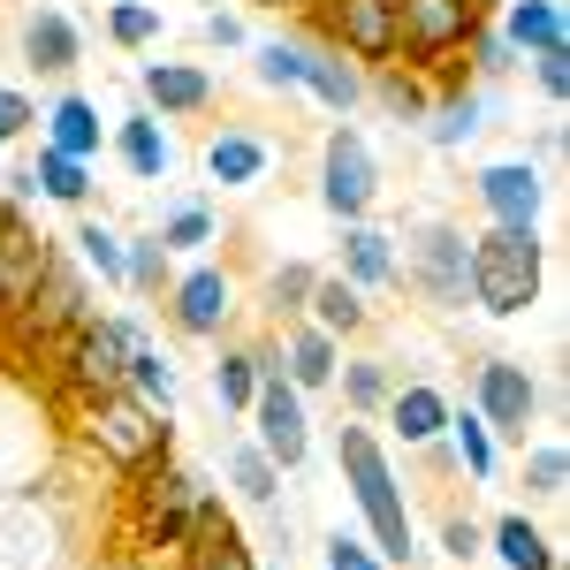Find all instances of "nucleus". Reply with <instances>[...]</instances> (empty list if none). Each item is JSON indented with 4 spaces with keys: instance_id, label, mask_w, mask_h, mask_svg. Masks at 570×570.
Listing matches in <instances>:
<instances>
[{
    "instance_id": "nucleus-1",
    "label": "nucleus",
    "mask_w": 570,
    "mask_h": 570,
    "mask_svg": "<svg viewBox=\"0 0 570 570\" xmlns=\"http://www.w3.org/2000/svg\"><path fill=\"white\" fill-rule=\"evenodd\" d=\"M335 464H343V487L357 494V510H365V525H373V556L381 563H411L419 548H411V510H403V487L389 472V449L373 441V426H335Z\"/></svg>"
},
{
    "instance_id": "nucleus-2",
    "label": "nucleus",
    "mask_w": 570,
    "mask_h": 570,
    "mask_svg": "<svg viewBox=\"0 0 570 570\" xmlns=\"http://www.w3.org/2000/svg\"><path fill=\"white\" fill-rule=\"evenodd\" d=\"M540 266H548L540 228L494 220L487 236H472V305H480L487 320H525V312L540 305Z\"/></svg>"
},
{
    "instance_id": "nucleus-3",
    "label": "nucleus",
    "mask_w": 570,
    "mask_h": 570,
    "mask_svg": "<svg viewBox=\"0 0 570 570\" xmlns=\"http://www.w3.org/2000/svg\"><path fill=\"white\" fill-rule=\"evenodd\" d=\"M85 441L99 464L115 472H137L153 456H176V426L160 411H145L130 389H107V395H85Z\"/></svg>"
},
{
    "instance_id": "nucleus-4",
    "label": "nucleus",
    "mask_w": 570,
    "mask_h": 570,
    "mask_svg": "<svg viewBox=\"0 0 570 570\" xmlns=\"http://www.w3.org/2000/svg\"><path fill=\"white\" fill-rule=\"evenodd\" d=\"M395 282H411L434 312H464L472 305V236H464L456 220H419V228L403 236Z\"/></svg>"
},
{
    "instance_id": "nucleus-5",
    "label": "nucleus",
    "mask_w": 570,
    "mask_h": 570,
    "mask_svg": "<svg viewBox=\"0 0 570 570\" xmlns=\"http://www.w3.org/2000/svg\"><path fill=\"white\" fill-rule=\"evenodd\" d=\"M198 502H206V480L183 472L176 456L137 464V472H130V532H137V548H183V532H190V518H198Z\"/></svg>"
},
{
    "instance_id": "nucleus-6",
    "label": "nucleus",
    "mask_w": 570,
    "mask_h": 570,
    "mask_svg": "<svg viewBox=\"0 0 570 570\" xmlns=\"http://www.w3.org/2000/svg\"><path fill=\"white\" fill-rule=\"evenodd\" d=\"M145 343V327L137 320H122V312H107V320H77L61 343H53V365H61V389L77 395H107V389H122V365H130V351Z\"/></svg>"
},
{
    "instance_id": "nucleus-7",
    "label": "nucleus",
    "mask_w": 570,
    "mask_h": 570,
    "mask_svg": "<svg viewBox=\"0 0 570 570\" xmlns=\"http://www.w3.org/2000/svg\"><path fill=\"white\" fill-rule=\"evenodd\" d=\"M480 23V0H395V61L419 77H441L472 46Z\"/></svg>"
},
{
    "instance_id": "nucleus-8",
    "label": "nucleus",
    "mask_w": 570,
    "mask_h": 570,
    "mask_svg": "<svg viewBox=\"0 0 570 570\" xmlns=\"http://www.w3.org/2000/svg\"><path fill=\"white\" fill-rule=\"evenodd\" d=\"M305 8L343 61H357V69L395 61V0H305Z\"/></svg>"
},
{
    "instance_id": "nucleus-9",
    "label": "nucleus",
    "mask_w": 570,
    "mask_h": 570,
    "mask_svg": "<svg viewBox=\"0 0 570 570\" xmlns=\"http://www.w3.org/2000/svg\"><path fill=\"white\" fill-rule=\"evenodd\" d=\"M252 419H259V449L274 456V472H297L312 449V426H305V395L297 381L274 365V351H259V395H252Z\"/></svg>"
},
{
    "instance_id": "nucleus-10",
    "label": "nucleus",
    "mask_w": 570,
    "mask_h": 570,
    "mask_svg": "<svg viewBox=\"0 0 570 570\" xmlns=\"http://www.w3.org/2000/svg\"><path fill=\"white\" fill-rule=\"evenodd\" d=\"M373 198H381V168H373V145L343 122V130H327L320 145V206L335 220H365L373 214Z\"/></svg>"
},
{
    "instance_id": "nucleus-11",
    "label": "nucleus",
    "mask_w": 570,
    "mask_h": 570,
    "mask_svg": "<svg viewBox=\"0 0 570 570\" xmlns=\"http://www.w3.org/2000/svg\"><path fill=\"white\" fill-rule=\"evenodd\" d=\"M85 312H91V305H85V282H77V266L53 252V259H46V274H39V289H31V305L8 320V335H16L23 351H53V343H61V335H69Z\"/></svg>"
},
{
    "instance_id": "nucleus-12",
    "label": "nucleus",
    "mask_w": 570,
    "mask_h": 570,
    "mask_svg": "<svg viewBox=\"0 0 570 570\" xmlns=\"http://www.w3.org/2000/svg\"><path fill=\"white\" fill-rule=\"evenodd\" d=\"M53 252H61V244L46 236L39 220L23 214V206H8V198H0V327L31 305V289H39V274H46V259H53Z\"/></svg>"
},
{
    "instance_id": "nucleus-13",
    "label": "nucleus",
    "mask_w": 570,
    "mask_h": 570,
    "mask_svg": "<svg viewBox=\"0 0 570 570\" xmlns=\"http://www.w3.org/2000/svg\"><path fill=\"white\" fill-rule=\"evenodd\" d=\"M472 411L487 419L494 441H525L532 411H540V381H532L518 357H480V373H472Z\"/></svg>"
},
{
    "instance_id": "nucleus-14",
    "label": "nucleus",
    "mask_w": 570,
    "mask_h": 570,
    "mask_svg": "<svg viewBox=\"0 0 570 570\" xmlns=\"http://www.w3.org/2000/svg\"><path fill=\"white\" fill-rule=\"evenodd\" d=\"M228 312H236V274L228 266H190L183 282H168V320H176V335H220L228 327Z\"/></svg>"
},
{
    "instance_id": "nucleus-15",
    "label": "nucleus",
    "mask_w": 570,
    "mask_h": 570,
    "mask_svg": "<svg viewBox=\"0 0 570 570\" xmlns=\"http://www.w3.org/2000/svg\"><path fill=\"white\" fill-rule=\"evenodd\" d=\"M540 198H548V183L532 160H494L480 168V206L487 220H510V228H540Z\"/></svg>"
},
{
    "instance_id": "nucleus-16",
    "label": "nucleus",
    "mask_w": 570,
    "mask_h": 570,
    "mask_svg": "<svg viewBox=\"0 0 570 570\" xmlns=\"http://www.w3.org/2000/svg\"><path fill=\"white\" fill-rule=\"evenodd\" d=\"M183 570H259L252 548H244V532L228 525V510H220L214 494L198 502V518L183 532Z\"/></svg>"
},
{
    "instance_id": "nucleus-17",
    "label": "nucleus",
    "mask_w": 570,
    "mask_h": 570,
    "mask_svg": "<svg viewBox=\"0 0 570 570\" xmlns=\"http://www.w3.org/2000/svg\"><path fill=\"white\" fill-rule=\"evenodd\" d=\"M145 107L168 122V115H206L214 107V77L198 69V61H145Z\"/></svg>"
},
{
    "instance_id": "nucleus-18",
    "label": "nucleus",
    "mask_w": 570,
    "mask_h": 570,
    "mask_svg": "<svg viewBox=\"0 0 570 570\" xmlns=\"http://www.w3.org/2000/svg\"><path fill=\"white\" fill-rule=\"evenodd\" d=\"M274 365L297 381V395H312V389H335V365H343V343L327 335V327H312V320H297L289 327V343L274 351Z\"/></svg>"
},
{
    "instance_id": "nucleus-19",
    "label": "nucleus",
    "mask_w": 570,
    "mask_h": 570,
    "mask_svg": "<svg viewBox=\"0 0 570 570\" xmlns=\"http://www.w3.org/2000/svg\"><path fill=\"white\" fill-rule=\"evenodd\" d=\"M77 53H85V31H77L69 8H31V16H23V61H31V69L61 77V69H77Z\"/></svg>"
},
{
    "instance_id": "nucleus-20",
    "label": "nucleus",
    "mask_w": 570,
    "mask_h": 570,
    "mask_svg": "<svg viewBox=\"0 0 570 570\" xmlns=\"http://www.w3.org/2000/svg\"><path fill=\"white\" fill-rule=\"evenodd\" d=\"M305 53V69H297V85L320 99V107H335V115H351L357 99H365V77H357V61H343L327 39H312V46H297Z\"/></svg>"
},
{
    "instance_id": "nucleus-21",
    "label": "nucleus",
    "mask_w": 570,
    "mask_h": 570,
    "mask_svg": "<svg viewBox=\"0 0 570 570\" xmlns=\"http://www.w3.org/2000/svg\"><path fill=\"white\" fill-rule=\"evenodd\" d=\"M343 282L351 289H395V236L373 220H343Z\"/></svg>"
},
{
    "instance_id": "nucleus-22",
    "label": "nucleus",
    "mask_w": 570,
    "mask_h": 570,
    "mask_svg": "<svg viewBox=\"0 0 570 570\" xmlns=\"http://www.w3.org/2000/svg\"><path fill=\"white\" fill-rule=\"evenodd\" d=\"M389 426H395V441H411V449H434L441 434H449V395L441 389H426V381H411V389H389Z\"/></svg>"
},
{
    "instance_id": "nucleus-23",
    "label": "nucleus",
    "mask_w": 570,
    "mask_h": 570,
    "mask_svg": "<svg viewBox=\"0 0 570 570\" xmlns=\"http://www.w3.org/2000/svg\"><path fill=\"white\" fill-rule=\"evenodd\" d=\"M266 160H274V145L259 130H214V145H206V176L220 190H252L266 176Z\"/></svg>"
},
{
    "instance_id": "nucleus-24",
    "label": "nucleus",
    "mask_w": 570,
    "mask_h": 570,
    "mask_svg": "<svg viewBox=\"0 0 570 570\" xmlns=\"http://www.w3.org/2000/svg\"><path fill=\"white\" fill-rule=\"evenodd\" d=\"M502 39L518 53H548V46H570V16L563 0H502Z\"/></svg>"
},
{
    "instance_id": "nucleus-25",
    "label": "nucleus",
    "mask_w": 570,
    "mask_h": 570,
    "mask_svg": "<svg viewBox=\"0 0 570 570\" xmlns=\"http://www.w3.org/2000/svg\"><path fill=\"white\" fill-rule=\"evenodd\" d=\"M39 122H46V145H53V153H69V160H99V107H91L85 91H61Z\"/></svg>"
},
{
    "instance_id": "nucleus-26",
    "label": "nucleus",
    "mask_w": 570,
    "mask_h": 570,
    "mask_svg": "<svg viewBox=\"0 0 570 570\" xmlns=\"http://www.w3.org/2000/svg\"><path fill=\"white\" fill-rule=\"evenodd\" d=\"M122 168H130L137 183H160L168 168H176V145H168V130H160V115L153 107H137V115H122Z\"/></svg>"
},
{
    "instance_id": "nucleus-27",
    "label": "nucleus",
    "mask_w": 570,
    "mask_h": 570,
    "mask_svg": "<svg viewBox=\"0 0 570 570\" xmlns=\"http://www.w3.org/2000/svg\"><path fill=\"white\" fill-rule=\"evenodd\" d=\"M365 91L389 107L395 122H426V107H434V77H419V69H403V61H381V69L365 77Z\"/></svg>"
},
{
    "instance_id": "nucleus-28",
    "label": "nucleus",
    "mask_w": 570,
    "mask_h": 570,
    "mask_svg": "<svg viewBox=\"0 0 570 570\" xmlns=\"http://www.w3.org/2000/svg\"><path fill=\"white\" fill-rule=\"evenodd\" d=\"M305 320H312V327H327V335L343 343V335L365 327V289H351L343 274H320V282H312V297H305Z\"/></svg>"
},
{
    "instance_id": "nucleus-29",
    "label": "nucleus",
    "mask_w": 570,
    "mask_h": 570,
    "mask_svg": "<svg viewBox=\"0 0 570 570\" xmlns=\"http://www.w3.org/2000/svg\"><path fill=\"white\" fill-rule=\"evenodd\" d=\"M122 389H130L145 411H160V419H168V411H176V357L160 351V343H137L130 365H122Z\"/></svg>"
},
{
    "instance_id": "nucleus-30",
    "label": "nucleus",
    "mask_w": 570,
    "mask_h": 570,
    "mask_svg": "<svg viewBox=\"0 0 570 570\" xmlns=\"http://www.w3.org/2000/svg\"><path fill=\"white\" fill-rule=\"evenodd\" d=\"M487 548L502 556V570H556V548H548V532L532 525L525 510L494 518V532H487Z\"/></svg>"
},
{
    "instance_id": "nucleus-31",
    "label": "nucleus",
    "mask_w": 570,
    "mask_h": 570,
    "mask_svg": "<svg viewBox=\"0 0 570 570\" xmlns=\"http://www.w3.org/2000/svg\"><path fill=\"white\" fill-rule=\"evenodd\" d=\"M77 259H85V274H99V282H115V289H130V236H115L107 220H77Z\"/></svg>"
},
{
    "instance_id": "nucleus-32",
    "label": "nucleus",
    "mask_w": 570,
    "mask_h": 570,
    "mask_svg": "<svg viewBox=\"0 0 570 570\" xmlns=\"http://www.w3.org/2000/svg\"><path fill=\"white\" fill-rule=\"evenodd\" d=\"M31 183H39V198H53V206H77V214L91 206V160H69V153H53V145H39Z\"/></svg>"
},
{
    "instance_id": "nucleus-33",
    "label": "nucleus",
    "mask_w": 570,
    "mask_h": 570,
    "mask_svg": "<svg viewBox=\"0 0 570 570\" xmlns=\"http://www.w3.org/2000/svg\"><path fill=\"white\" fill-rule=\"evenodd\" d=\"M449 434H456V456H464V472L487 487V480H494V464H502V441L487 434V419L472 411V403H464V411L449 403Z\"/></svg>"
},
{
    "instance_id": "nucleus-34",
    "label": "nucleus",
    "mask_w": 570,
    "mask_h": 570,
    "mask_svg": "<svg viewBox=\"0 0 570 570\" xmlns=\"http://www.w3.org/2000/svg\"><path fill=\"white\" fill-rule=\"evenodd\" d=\"M335 389H343V403H351V419H373V411H381V403H389V365H381V357H343V365H335Z\"/></svg>"
},
{
    "instance_id": "nucleus-35",
    "label": "nucleus",
    "mask_w": 570,
    "mask_h": 570,
    "mask_svg": "<svg viewBox=\"0 0 570 570\" xmlns=\"http://www.w3.org/2000/svg\"><path fill=\"white\" fill-rule=\"evenodd\" d=\"M228 480H236V494H244L252 510H274V494H282V472H274V456H266L259 441L228 449Z\"/></svg>"
},
{
    "instance_id": "nucleus-36",
    "label": "nucleus",
    "mask_w": 570,
    "mask_h": 570,
    "mask_svg": "<svg viewBox=\"0 0 570 570\" xmlns=\"http://www.w3.org/2000/svg\"><path fill=\"white\" fill-rule=\"evenodd\" d=\"M214 395H220V411H252V395H259V351H220L214 365Z\"/></svg>"
},
{
    "instance_id": "nucleus-37",
    "label": "nucleus",
    "mask_w": 570,
    "mask_h": 570,
    "mask_svg": "<svg viewBox=\"0 0 570 570\" xmlns=\"http://www.w3.org/2000/svg\"><path fill=\"white\" fill-rule=\"evenodd\" d=\"M107 39L145 53V46L160 39V0H115V8H107Z\"/></svg>"
},
{
    "instance_id": "nucleus-38",
    "label": "nucleus",
    "mask_w": 570,
    "mask_h": 570,
    "mask_svg": "<svg viewBox=\"0 0 570 570\" xmlns=\"http://www.w3.org/2000/svg\"><path fill=\"white\" fill-rule=\"evenodd\" d=\"M312 282H320V266H274V282H266V312L274 320H305V297H312Z\"/></svg>"
},
{
    "instance_id": "nucleus-39",
    "label": "nucleus",
    "mask_w": 570,
    "mask_h": 570,
    "mask_svg": "<svg viewBox=\"0 0 570 570\" xmlns=\"http://www.w3.org/2000/svg\"><path fill=\"white\" fill-rule=\"evenodd\" d=\"M153 236H160L168 252H198V244H214V206H198V198H183V206H176L168 220H160Z\"/></svg>"
},
{
    "instance_id": "nucleus-40",
    "label": "nucleus",
    "mask_w": 570,
    "mask_h": 570,
    "mask_svg": "<svg viewBox=\"0 0 570 570\" xmlns=\"http://www.w3.org/2000/svg\"><path fill=\"white\" fill-rule=\"evenodd\" d=\"M525 487L540 494V502H563L570 494V456H563V441H540L525 456Z\"/></svg>"
},
{
    "instance_id": "nucleus-41",
    "label": "nucleus",
    "mask_w": 570,
    "mask_h": 570,
    "mask_svg": "<svg viewBox=\"0 0 570 570\" xmlns=\"http://www.w3.org/2000/svg\"><path fill=\"white\" fill-rule=\"evenodd\" d=\"M130 289L137 297H160L168 289V244L160 236H130Z\"/></svg>"
},
{
    "instance_id": "nucleus-42",
    "label": "nucleus",
    "mask_w": 570,
    "mask_h": 570,
    "mask_svg": "<svg viewBox=\"0 0 570 570\" xmlns=\"http://www.w3.org/2000/svg\"><path fill=\"white\" fill-rule=\"evenodd\" d=\"M464 53H472V69H480L487 85H494V77H510V69H518V46L502 39V23H480V31H472V46H464Z\"/></svg>"
},
{
    "instance_id": "nucleus-43",
    "label": "nucleus",
    "mask_w": 570,
    "mask_h": 570,
    "mask_svg": "<svg viewBox=\"0 0 570 570\" xmlns=\"http://www.w3.org/2000/svg\"><path fill=\"white\" fill-rule=\"evenodd\" d=\"M252 69H259V85L289 91V85H297V69H305V53H297V46H289V39H266V46H259V61H252Z\"/></svg>"
},
{
    "instance_id": "nucleus-44",
    "label": "nucleus",
    "mask_w": 570,
    "mask_h": 570,
    "mask_svg": "<svg viewBox=\"0 0 570 570\" xmlns=\"http://www.w3.org/2000/svg\"><path fill=\"white\" fill-rule=\"evenodd\" d=\"M327 570H389L381 556H373V540H357V532H327Z\"/></svg>"
},
{
    "instance_id": "nucleus-45",
    "label": "nucleus",
    "mask_w": 570,
    "mask_h": 570,
    "mask_svg": "<svg viewBox=\"0 0 570 570\" xmlns=\"http://www.w3.org/2000/svg\"><path fill=\"white\" fill-rule=\"evenodd\" d=\"M532 85L548 91L556 107H563V91H570V46H548V53H532Z\"/></svg>"
},
{
    "instance_id": "nucleus-46",
    "label": "nucleus",
    "mask_w": 570,
    "mask_h": 570,
    "mask_svg": "<svg viewBox=\"0 0 570 570\" xmlns=\"http://www.w3.org/2000/svg\"><path fill=\"white\" fill-rule=\"evenodd\" d=\"M23 130H39V107H31L16 85H0V145H16Z\"/></svg>"
},
{
    "instance_id": "nucleus-47",
    "label": "nucleus",
    "mask_w": 570,
    "mask_h": 570,
    "mask_svg": "<svg viewBox=\"0 0 570 570\" xmlns=\"http://www.w3.org/2000/svg\"><path fill=\"white\" fill-rule=\"evenodd\" d=\"M441 556L472 563V556H487V532L472 525V518H441Z\"/></svg>"
},
{
    "instance_id": "nucleus-48",
    "label": "nucleus",
    "mask_w": 570,
    "mask_h": 570,
    "mask_svg": "<svg viewBox=\"0 0 570 570\" xmlns=\"http://www.w3.org/2000/svg\"><path fill=\"white\" fill-rule=\"evenodd\" d=\"M206 39L214 46H244V23H236V16H206Z\"/></svg>"
},
{
    "instance_id": "nucleus-49",
    "label": "nucleus",
    "mask_w": 570,
    "mask_h": 570,
    "mask_svg": "<svg viewBox=\"0 0 570 570\" xmlns=\"http://www.w3.org/2000/svg\"><path fill=\"white\" fill-rule=\"evenodd\" d=\"M259 8H305V0H259Z\"/></svg>"
},
{
    "instance_id": "nucleus-50",
    "label": "nucleus",
    "mask_w": 570,
    "mask_h": 570,
    "mask_svg": "<svg viewBox=\"0 0 570 570\" xmlns=\"http://www.w3.org/2000/svg\"><path fill=\"white\" fill-rule=\"evenodd\" d=\"M487 8H494V0H480V16H487Z\"/></svg>"
},
{
    "instance_id": "nucleus-51",
    "label": "nucleus",
    "mask_w": 570,
    "mask_h": 570,
    "mask_svg": "<svg viewBox=\"0 0 570 570\" xmlns=\"http://www.w3.org/2000/svg\"><path fill=\"white\" fill-rule=\"evenodd\" d=\"M0 176H8V168H0Z\"/></svg>"
}]
</instances>
